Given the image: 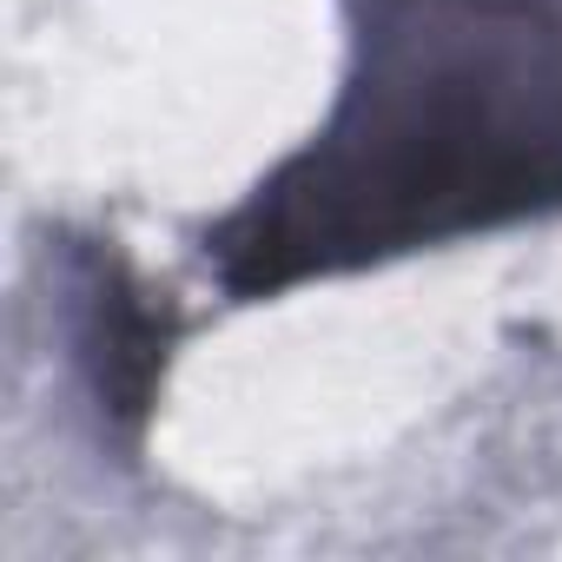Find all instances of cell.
<instances>
[{
	"instance_id": "6da1fadb",
	"label": "cell",
	"mask_w": 562,
	"mask_h": 562,
	"mask_svg": "<svg viewBox=\"0 0 562 562\" xmlns=\"http://www.w3.org/2000/svg\"><path fill=\"white\" fill-rule=\"evenodd\" d=\"M562 205V0H371L331 126L205 232L225 299Z\"/></svg>"
},
{
	"instance_id": "7a4b0ae2",
	"label": "cell",
	"mask_w": 562,
	"mask_h": 562,
	"mask_svg": "<svg viewBox=\"0 0 562 562\" xmlns=\"http://www.w3.org/2000/svg\"><path fill=\"white\" fill-rule=\"evenodd\" d=\"M172 345H179L172 299L139 285V271L113 251V238L87 245V258H80V358H87L106 424L126 443H139V430L159 404Z\"/></svg>"
}]
</instances>
